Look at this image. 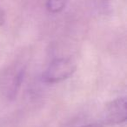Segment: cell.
<instances>
[{"label":"cell","mask_w":127,"mask_h":127,"mask_svg":"<svg viewBox=\"0 0 127 127\" xmlns=\"http://www.w3.org/2000/svg\"><path fill=\"white\" fill-rule=\"evenodd\" d=\"M76 64L70 58H56L49 64L43 74L46 83H58L70 78L76 71Z\"/></svg>","instance_id":"obj_1"},{"label":"cell","mask_w":127,"mask_h":127,"mask_svg":"<svg viewBox=\"0 0 127 127\" xmlns=\"http://www.w3.org/2000/svg\"><path fill=\"white\" fill-rule=\"evenodd\" d=\"M127 118L126 99L117 98L106 104L103 111V121L106 125H119Z\"/></svg>","instance_id":"obj_2"},{"label":"cell","mask_w":127,"mask_h":127,"mask_svg":"<svg viewBox=\"0 0 127 127\" xmlns=\"http://www.w3.org/2000/svg\"><path fill=\"white\" fill-rule=\"evenodd\" d=\"M24 68H11L6 71L1 78V87L8 98H14L17 96L24 79Z\"/></svg>","instance_id":"obj_3"},{"label":"cell","mask_w":127,"mask_h":127,"mask_svg":"<svg viewBox=\"0 0 127 127\" xmlns=\"http://www.w3.org/2000/svg\"><path fill=\"white\" fill-rule=\"evenodd\" d=\"M68 3V0H47L46 7L51 13H58L62 11Z\"/></svg>","instance_id":"obj_4"},{"label":"cell","mask_w":127,"mask_h":127,"mask_svg":"<svg viewBox=\"0 0 127 127\" xmlns=\"http://www.w3.org/2000/svg\"><path fill=\"white\" fill-rule=\"evenodd\" d=\"M4 22V11L0 9V25H2Z\"/></svg>","instance_id":"obj_5"},{"label":"cell","mask_w":127,"mask_h":127,"mask_svg":"<svg viewBox=\"0 0 127 127\" xmlns=\"http://www.w3.org/2000/svg\"><path fill=\"white\" fill-rule=\"evenodd\" d=\"M82 127H103V126L101 125H99V124H90V125H84Z\"/></svg>","instance_id":"obj_6"}]
</instances>
